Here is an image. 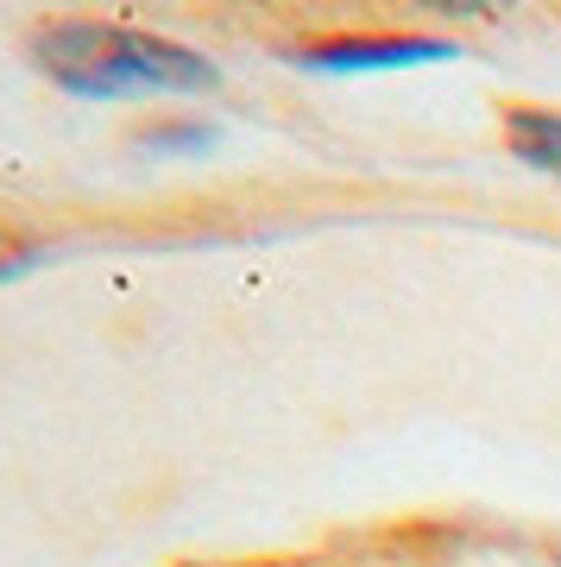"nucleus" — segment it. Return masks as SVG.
I'll list each match as a JSON object with an SVG mask.
<instances>
[{"instance_id":"obj_5","label":"nucleus","mask_w":561,"mask_h":567,"mask_svg":"<svg viewBox=\"0 0 561 567\" xmlns=\"http://www.w3.org/2000/svg\"><path fill=\"white\" fill-rule=\"evenodd\" d=\"M39 259H44V246L32 240V234H20V227H0V284L20 278V271H32Z\"/></svg>"},{"instance_id":"obj_4","label":"nucleus","mask_w":561,"mask_h":567,"mask_svg":"<svg viewBox=\"0 0 561 567\" xmlns=\"http://www.w3.org/2000/svg\"><path fill=\"white\" fill-rule=\"evenodd\" d=\"M133 140H140L145 152H196V145H208L215 133L202 121H145V126H133Z\"/></svg>"},{"instance_id":"obj_2","label":"nucleus","mask_w":561,"mask_h":567,"mask_svg":"<svg viewBox=\"0 0 561 567\" xmlns=\"http://www.w3.org/2000/svg\"><path fill=\"white\" fill-rule=\"evenodd\" d=\"M441 58H455V44L436 32H322L290 44V63L303 70H410Z\"/></svg>"},{"instance_id":"obj_3","label":"nucleus","mask_w":561,"mask_h":567,"mask_svg":"<svg viewBox=\"0 0 561 567\" xmlns=\"http://www.w3.org/2000/svg\"><path fill=\"white\" fill-rule=\"evenodd\" d=\"M499 126H504V145H511V158H518V164H530V171H549V177H561V107L504 102Z\"/></svg>"},{"instance_id":"obj_6","label":"nucleus","mask_w":561,"mask_h":567,"mask_svg":"<svg viewBox=\"0 0 561 567\" xmlns=\"http://www.w3.org/2000/svg\"><path fill=\"white\" fill-rule=\"evenodd\" d=\"M234 567H316V561H297V555H265V561H234Z\"/></svg>"},{"instance_id":"obj_1","label":"nucleus","mask_w":561,"mask_h":567,"mask_svg":"<svg viewBox=\"0 0 561 567\" xmlns=\"http://www.w3.org/2000/svg\"><path fill=\"white\" fill-rule=\"evenodd\" d=\"M32 63L44 82L82 102H126V95H215L221 70L196 44L121 20H51L32 32Z\"/></svg>"}]
</instances>
